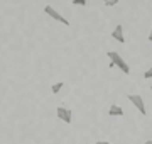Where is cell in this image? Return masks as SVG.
Segmentation results:
<instances>
[{
    "instance_id": "obj_11",
    "label": "cell",
    "mask_w": 152,
    "mask_h": 144,
    "mask_svg": "<svg viewBox=\"0 0 152 144\" xmlns=\"http://www.w3.org/2000/svg\"><path fill=\"white\" fill-rule=\"evenodd\" d=\"M96 144H112V143H107V141H98Z\"/></svg>"
},
{
    "instance_id": "obj_1",
    "label": "cell",
    "mask_w": 152,
    "mask_h": 144,
    "mask_svg": "<svg viewBox=\"0 0 152 144\" xmlns=\"http://www.w3.org/2000/svg\"><path fill=\"white\" fill-rule=\"evenodd\" d=\"M107 56L110 58V63H112V66H117L120 71L125 73V75H129V73H130V66L125 63V60L118 54V53H117V51H108V53H107Z\"/></svg>"
},
{
    "instance_id": "obj_2",
    "label": "cell",
    "mask_w": 152,
    "mask_h": 144,
    "mask_svg": "<svg viewBox=\"0 0 152 144\" xmlns=\"http://www.w3.org/2000/svg\"><path fill=\"white\" fill-rule=\"evenodd\" d=\"M44 12H46V14H48L49 17H53L54 21H58L59 24H64V26H69V21H68L66 17H63V15L59 14V12L56 10V9H53L51 5H46V7H44Z\"/></svg>"
},
{
    "instance_id": "obj_12",
    "label": "cell",
    "mask_w": 152,
    "mask_h": 144,
    "mask_svg": "<svg viewBox=\"0 0 152 144\" xmlns=\"http://www.w3.org/2000/svg\"><path fill=\"white\" fill-rule=\"evenodd\" d=\"M149 41L152 43V29H151V32H149Z\"/></svg>"
},
{
    "instance_id": "obj_10",
    "label": "cell",
    "mask_w": 152,
    "mask_h": 144,
    "mask_svg": "<svg viewBox=\"0 0 152 144\" xmlns=\"http://www.w3.org/2000/svg\"><path fill=\"white\" fill-rule=\"evenodd\" d=\"M144 78H145V80H151V78H152V66L149 68L145 73H144Z\"/></svg>"
},
{
    "instance_id": "obj_14",
    "label": "cell",
    "mask_w": 152,
    "mask_h": 144,
    "mask_svg": "<svg viewBox=\"0 0 152 144\" xmlns=\"http://www.w3.org/2000/svg\"><path fill=\"white\" fill-rule=\"evenodd\" d=\"M151 90H152V87H151Z\"/></svg>"
},
{
    "instance_id": "obj_7",
    "label": "cell",
    "mask_w": 152,
    "mask_h": 144,
    "mask_svg": "<svg viewBox=\"0 0 152 144\" xmlns=\"http://www.w3.org/2000/svg\"><path fill=\"white\" fill-rule=\"evenodd\" d=\"M63 87H64V82H58V83H54L51 87V92L53 93H59L61 90H63Z\"/></svg>"
},
{
    "instance_id": "obj_9",
    "label": "cell",
    "mask_w": 152,
    "mask_h": 144,
    "mask_svg": "<svg viewBox=\"0 0 152 144\" xmlns=\"http://www.w3.org/2000/svg\"><path fill=\"white\" fill-rule=\"evenodd\" d=\"M73 5H81V7H85V5H86V0H73Z\"/></svg>"
},
{
    "instance_id": "obj_3",
    "label": "cell",
    "mask_w": 152,
    "mask_h": 144,
    "mask_svg": "<svg viewBox=\"0 0 152 144\" xmlns=\"http://www.w3.org/2000/svg\"><path fill=\"white\" fill-rule=\"evenodd\" d=\"M127 98L130 100L134 107H135L137 110L140 112L142 115H147V110H145V104H144V98H142L140 95H127Z\"/></svg>"
},
{
    "instance_id": "obj_13",
    "label": "cell",
    "mask_w": 152,
    "mask_h": 144,
    "mask_svg": "<svg viewBox=\"0 0 152 144\" xmlns=\"http://www.w3.org/2000/svg\"><path fill=\"white\" fill-rule=\"evenodd\" d=\"M144 144H152V139H149V141H145Z\"/></svg>"
},
{
    "instance_id": "obj_6",
    "label": "cell",
    "mask_w": 152,
    "mask_h": 144,
    "mask_svg": "<svg viewBox=\"0 0 152 144\" xmlns=\"http://www.w3.org/2000/svg\"><path fill=\"white\" fill-rule=\"evenodd\" d=\"M108 115L110 117H122L124 115V109L120 105H110V110H108Z\"/></svg>"
},
{
    "instance_id": "obj_5",
    "label": "cell",
    "mask_w": 152,
    "mask_h": 144,
    "mask_svg": "<svg viewBox=\"0 0 152 144\" xmlns=\"http://www.w3.org/2000/svg\"><path fill=\"white\" fill-rule=\"evenodd\" d=\"M112 37L117 41V43H120V44H124L125 43V36H124V27L122 26H117V27L113 29V32H112Z\"/></svg>"
},
{
    "instance_id": "obj_8",
    "label": "cell",
    "mask_w": 152,
    "mask_h": 144,
    "mask_svg": "<svg viewBox=\"0 0 152 144\" xmlns=\"http://www.w3.org/2000/svg\"><path fill=\"white\" fill-rule=\"evenodd\" d=\"M103 4L107 7H113V5H117V4H118V0H103Z\"/></svg>"
},
{
    "instance_id": "obj_4",
    "label": "cell",
    "mask_w": 152,
    "mask_h": 144,
    "mask_svg": "<svg viewBox=\"0 0 152 144\" xmlns=\"http://www.w3.org/2000/svg\"><path fill=\"white\" fill-rule=\"evenodd\" d=\"M56 114H58V119H61L66 124H71L73 122V112L69 109H66V107H58L56 109Z\"/></svg>"
}]
</instances>
